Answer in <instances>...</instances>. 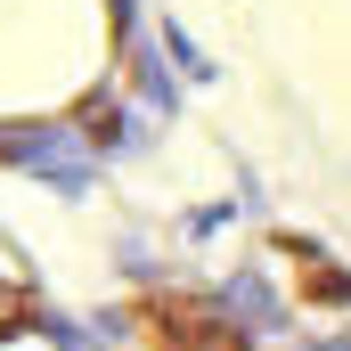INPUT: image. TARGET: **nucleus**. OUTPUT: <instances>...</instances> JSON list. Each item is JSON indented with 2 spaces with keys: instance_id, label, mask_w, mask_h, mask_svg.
<instances>
[{
  "instance_id": "nucleus-1",
  "label": "nucleus",
  "mask_w": 351,
  "mask_h": 351,
  "mask_svg": "<svg viewBox=\"0 0 351 351\" xmlns=\"http://www.w3.org/2000/svg\"><path fill=\"white\" fill-rule=\"evenodd\" d=\"M164 351H245V335H237L229 319H213V311H188V302H180L172 319H164Z\"/></svg>"
},
{
  "instance_id": "nucleus-2",
  "label": "nucleus",
  "mask_w": 351,
  "mask_h": 351,
  "mask_svg": "<svg viewBox=\"0 0 351 351\" xmlns=\"http://www.w3.org/2000/svg\"><path fill=\"white\" fill-rule=\"evenodd\" d=\"M0 319H8V311H0Z\"/></svg>"
}]
</instances>
